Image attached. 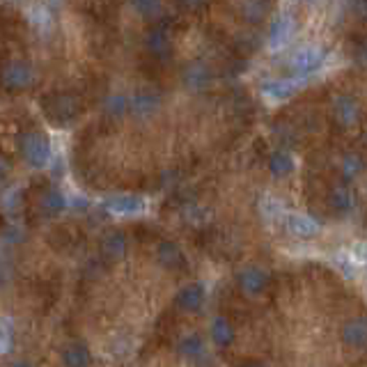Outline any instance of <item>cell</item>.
<instances>
[{
  "instance_id": "cell-1",
  "label": "cell",
  "mask_w": 367,
  "mask_h": 367,
  "mask_svg": "<svg viewBox=\"0 0 367 367\" xmlns=\"http://www.w3.org/2000/svg\"><path fill=\"white\" fill-rule=\"evenodd\" d=\"M32 78H35V74H32V67L21 62V60H12L3 64V69H0V83H3V88L7 90H26Z\"/></svg>"
},
{
  "instance_id": "cell-2",
  "label": "cell",
  "mask_w": 367,
  "mask_h": 367,
  "mask_svg": "<svg viewBox=\"0 0 367 367\" xmlns=\"http://www.w3.org/2000/svg\"><path fill=\"white\" fill-rule=\"evenodd\" d=\"M78 108L81 104L74 95H53L46 99V113L57 122H67V120L76 118Z\"/></svg>"
},
{
  "instance_id": "cell-3",
  "label": "cell",
  "mask_w": 367,
  "mask_h": 367,
  "mask_svg": "<svg viewBox=\"0 0 367 367\" xmlns=\"http://www.w3.org/2000/svg\"><path fill=\"white\" fill-rule=\"evenodd\" d=\"M321 60H324V53L319 51L317 46H303V48H298V51L291 55V62H289V67L294 69L296 74H310V71H314L317 67L321 64Z\"/></svg>"
},
{
  "instance_id": "cell-4",
  "label": "cell",
  "mask_w": 367,
  "mask_h": 367,
  "mask_svg": "<svg viewBox=\"0 0 367 367\" xmlns=\"http://www.w3.org/2000/svg\"><path fill=\"white\" fill-rule=\"evenodd\" d=\"M269 282H271L269 273L262 271V269H257V266H248V269H244L239 273V285L250 296L262 294V291L269 287Z\"/></svg>"
},
{
  "instance_id": "cell-5",
  "label": "cell",
  "mask_w": 367,
  "mask_h": 367,
  "mask_svg": "<svg viewBox=\"0 0 367 367\" xmlns=\"http://www.w3.org/2000/svg\"><path fill=\"white\" fill-rule=\"evenodd\" d=\"M294 30H296V23L291 16H280V19L273 21V26L269 30V41L273 48H280L285 46L287 41L294 37Z\"/></svg>"
},
{
  "instance_id": "cell-6",
  "label": "cell",
  "mask_w": 367,
  "mask_h": 367,
  "mask_svg": "<svg viewBox=\"0 0 367 367\" xmlns=\"http://www.w3.org/2000/svg\"><path fill=\"white\" fill-rule=\"evenodd\" d=\"M342 340L352 349L367 347V319H352L347 321L345 331H342Z\"/></svg>"
},
{
  "instance_id": "cell-7",
  "label": "cell",
  "mask_w": 367,
  "mask_h": 367,
  "mask_svg": "<svg viewBox=\"0 0 367 367\" xmlns=\"http://www.w3.org/2000/svg\"><path fill=\"white\" fill-rule=\"evenodd\" d=\"M282 225H285L294 237H312L317 232V223L301 214H285L282 216Z\"/></svg>"
},
{
  "instance_id": "cell-8",
  "label": "cell",
  "mask_w": 367,
  "mask_h": 367,
  "mask_svg": "<svg viewBox=\"0 0 367 367\" xmlns=\"http://www.w3.org/2000/svg\"><path fill=\"white\" fill-rule=\"evenodd\" d=\"M145 48L156 57H163L170 51V35L163 28H152L145 37Z\"/></svg>"
},
{
  "instance_id": "cell-9",
  "label": "cell",
  "mask_w": 367,
  "mask_h": 367,
  "mask_svg": "<svg viewBox=\"0 0 367 367\" xmlns=\"http://www.w3.org/2000/svg\"><path fill=\"white\" fill-rule=\"evenodd\" d=\"M23 152H26V156L32 163H44L46 156H48V145L41 136L32 133V136L23 138Z\"/></svg>"
},
{
  "instance_id": "cell-10",
  "label": "cell",
  "mask_w": 367,
  "mask_h": 367,
  "mask_svg": "<svg viewBox=\"0 0 367 367\" xmlns=\"http://www.w3.org/2000/svg\"><path fill=\"white\" fill-rule=\"evenodd\" d=\"M205 301V289L198 285V282H191L186 285L177 296V303L184 307V310H198Z\"/></svg>"
},
{
  "instance_id": "cell-11",
  "label": "cell",
  "mask_w": 367,
  "mask_h": 367,
  "mask_svg": "<svg viewBox=\"0 0 367 367\" xmlns=\"http://www.w3.org/2000/svg\"><path fill=\"white\" fill-rule=\"evenodd\" d=\"M158 104H161V99L152 95V92H138V95L131 99V111L140 115V118H145V115H152L156 111Z\"/></svg>"
},
{
  "instance_id": "cell-12",
  "label": "cell",
  "mask_w": 367,
  "mask_h": 367,
  "mask_svg": "<svg viewBox=\"0 0 367 367\" xmlns=\"http://www.w3.org/2000/svg\"><path fill=\"white\" fill-rule=\"evenodd\" d=\"M298 85H301V83H296V81H273V83H266L262 90L269 99L278 102V99H287L294 95Z\"/></svg>"
},
{
  "instance_id": "cell-13",
  "label": "cell",
  "mask_w": 367,
  "mask_h": 367,
  "mask_svg": "<svg viewBox=\"0 0 367 367\" xmlns=\"http://www.w3.org/2000/svg\"><path fill=\"white\" fill-rule=\"evenodd\" d=\"M269 0H244V5H241V14H244V19L248 23H257L262 21L266 14H269Z\"/></svg>"
},
{
  "instance_id": "cell-14",
  "label": "cell",
  "mask_w": 367,
  "mask_h": 367,
  "mask_svg": "<svg viewBox=\"0 0 367 367\" xmlns=\"http://www.w3.org/2000/svg\"><path fill=\"white\" fill-rule=\"evenodd\" d=\"M212 338L219 347H228L235 340V331H232V324L225 319V317H216L212 324Z\"/></svg>"
},
{
  "instance_id": "cell-15",
  "label": "cell",
  "mask_w": 367,
  "mask_h": 367,
  "mask_svg": "<svg viewBox=\"0 0 367 367\" xmlns=\"http://www.w3.org/2000/svg\"><path fill=\"white\" fill-rule=\"evenodd\" d=\"M335 118L342 124H354L358 120V106L354 104V99H349V97L338 99V104H335Z\"/></svg>"
},
{
  "instance_id": "cell-16",
  "label": "cell",
  "mask_w": 367,
  "mask_h": 367,
  "mask_svg": "<svg viewBox=\"0 0 367 367\" xmlns=\"http://www.w3.org/2000/svg\"><path fill=\"white\" fill-rule=\"evenodd\" d=\"M158 257H161V262L165 266H170V269H181L184 266V253L174 244H161Z\"/></svg>"
},
{
  "instance_id": "cell-17",
  "label": "cell",
  "mask_w": 367,
  "mask_h": 367,
  "mask_svg": "<svg viewBox=\"0 0 367 367\" xmlns=\"http://www.w3.org/2000/svg\"><path fill=\"white\" fill-rule=\"evenodd\" d=\"M269 168L275 177H285V174L294 170V158H291L287 152H275L269 161Z\"/></svg>"
},
{
  "instance_id": "cell-18",
  "label": "cell",
  "mask_w": 367,
  "mask_h": 367,
  "mask_svg": "<svg viewBox=\"0 0 367 367\" xmlns=\"http://www.w3.org/2000/svg\"><path fill=\"white\" fill-rule=\"evenodd\" d=\"M328 205H331L333 212L345 214V212H349V207H352V195H349V191L345 186H335L328 195Z\"/></svg>"
},
{
  "instance_id": "cell-19",
  "label": "cell",
  "mask_w": 367,
  "mask_h": 367,
  "mask_svg": "<svg viewBox=\"0 0 367 367\" xmlns=\"http://www.w3.org/2000/svg\"><path fill=\"white\" fill-rule=\"evenodd\" d=\"M202 349H205V342L200 340L198 335H188V338L179 345V352H181L184 356H188V358L200 356V354H202Z\"/></svg>"
},
{
  "instance_id": "cell-20",
  "label": "cell",
  "mask_w": 367,
  "mask_h": 367,
  "mask_svg": "<svg viewBox=\"0 0 367 367\" xmlns=\"http://www.w3.org/2000/svg\"><path fill=\"white\" fill-rule=\"evenodd\" d=\"M133 10L143 16H156L161 12V0H131Z\"/></svg>"
},
{
  "instance_id": "cell-21",
  "label": "cell",
  "mask_w": 367,
  "mask_h": 367,
  "mask_svg": "<svg viewBox=\"0 0 367 367\" xmlns=\"http://www.w3.org/2000/svg\"><path fill=\"white\" fill-rule=\"evenodd\" d=\"M186 81L193 88H202V85H207V83H209V71H207L205 67L195 64V67H191V69L186 71Z\"/></svg>"
},
{
  "instance_id": "cell-22",
  "label": "cell",
  "mask_w": 367,
  "mask_h": 367,
  "mask_svg": "<svg viewBox=\"0 0 367 367\" xmlns=\"http://www.w3.org/2000/svg\"><path fill=\"white\" fill-rule=\"evenodd\" d=\"M106 108H108V113H113V115H122L124 111L129 108V102L124 99L122 95H115V97H111L106 102Z\"/></svg>"
},
{
  "instance_id": "cell-23",
  "label": "cell",
  "mask_w": 367,
  "mask_h": 367,
  "mask_svg": "<svg viewBox=\"0 0 367 367\" xmlns=\"http://www.w3.org/2000/svg\"><path fill=\"white\" fill-rule=\"evenodd\" d=\"M122 237L120 235H113V237H108V241H106V248L111 250V255H115V253H120L122 250Z\"/></svg>"
},
{
  "instance_id": "cell-24",
  "label": "cell",
  "mask_w": 367,
  "mask_h": 367,
  "mask_svg": "<svg viewBox=\"0 0 367 367\" xmlns=\"http://www.w3.org/2000/svg\"><path fill=\"white\" fill-rule=\"evenodd\" d=\"M354 7H356V14L361 16L363 21H367V0H356Z\"/></svg>"
},
{
  "instance_id": "cell-25",
  "label": "cell",
  "mask_w": 367,
  "mask_h": 367,
  "mask_svg": "<svg viewBox=\"0 0 367 367\" xmlns=\"http://www.w3.org/2000/svg\"><path fill=\"white\" fill-rule=\"evenodd\" d=\"M184 7H188V10H198V7H202L207 0H179Z\"/></svg>"
},
{
  "instance_id": "cell-26",
  "label": "cell",
  "mask_w": 367,
  "mask_h": 367,
  "mask_svg": "<svg viewBox=\"0 0 367 367\" xmlns=\"http://www.w3.org/2000/svg\"><path fill=\"white\" fill-rule=\"evenodd\" d=\"M358 168H361V165H358V161H352V158H349V161H347V174H356Z\"/></svg>"
},
{
  "instance_id": "cell-27",
  "label": "cell",
  "mask_w": 367,
  "mask_h": 367,
  "mask_svg": "<svg viewBox=\"0 0 367 367\" xmlns=\"http://www.w3.org/2000/svg\"><path fill=\"white\" fill-rule=\"evenodd\" d=\"M361 55H363L365 60H367V41H365V44H363V48H361Z\"/></svg>"
},
{
  "instance_id": "cell-28",
  "label": "cell",
  "mask_w": 367,
  "mask_h": 367,
  "mask_svg": "<svg viewBox=\"0 0 367 367\" xmlns=\"http://www.w3.org/2000/svg\"><path fill=\"white\" fill-rule=\"evenodd\" d=\"M241 367H264V365H260V363H246V365H241Z\"/></svg>"
}]
</instances>
